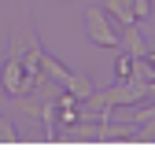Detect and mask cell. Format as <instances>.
<instances>
[{"label": "cell", "instance_id": "6da1fadb", "mask_svg": "<svg viewBox=\"0 0 155 151\" xmlns=\"http://www.w3.org/2000/svg\"><path fill=\"white\" fill-rule=\"evenodd\" d=\"M151 59H155V55H151Z\"/></svg>", "mask_w": 155, "mask_h": 151}]
</instances>
